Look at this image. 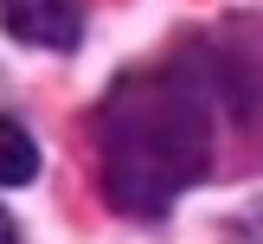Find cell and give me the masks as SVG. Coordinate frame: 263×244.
<instances>
[{"mask_svg":"<svg viewBox=\"0 0 263 244\" xmlns=\"http://www.w3.org/2000/svg\"><path fill=\"white\" fill-rule=\"evenodd\" d=\"M212 154L205 97L186 71H135L109 90L97 116L103 199L128 218H161Z\"/></svg>","mask_w":263,"mask_h":244,"instance_id":"cell-1","label":"cell"},{"mask_svg":"<svg viewBox=\"0 0 263 244\" xmlns=\"http://www.w3.org/2000/svg\"><path fill=\"white\" fill-rule=\"evenodd\" d=\"M0 244H20V238H13V218H7V212H0Z\"/></svg>","mask_w":263,"mask_h":244,"instance_id":"cell-4","label":"cell"},{"mask_svg":"<svg viewBox=\"0 0 263 244\" xmlns=\"http://www.w3.org/2000/svg\"><path fill=\"white\" fill-rule=\"evenodd\" d=\"M39 174V141L26 135V122L0 116V186H26Z\"/></svg>","mask_w":263,"mask_h":244,"instance_id":"cell-3","label":"cell"},{"mask_svg":"<svg viewBox=\"0 0 263 244\" xmlns=\"http://www.w3.org/2000/svg\"><path fill=\"white\" fill-rule=\"evenodd\" d=\"M0 26H7V39L32 51H77L84 7L77 0H0Z\"/></svg>","mask_w":263,"mask_h":244,"instance_id":"cell-2","label":"cell"}]
</instances>
